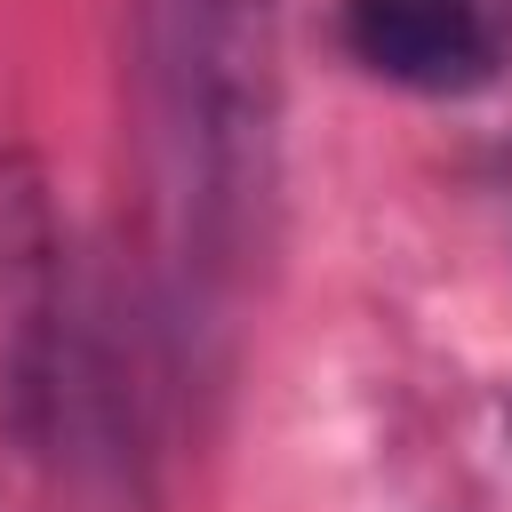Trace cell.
<instances>
[{
    "mask_svg": "<svg viewBox=\"0 0 512 512\" xmlns=\"http://www.w3.org/2000/svg\"><path fill=\"white\" fill-rule=\"evenodd\" d=\"M64 224L40 152H0V424L40 456L64 424Z\"/></svg>",
    "mask_w": 512,
    "mask_h": 512,
    "instance_id": "obj_2",
    "label": "cell"
},
{
    "mask_svg": "<svg viewBox=\"0 0 512 512\" xmlns=\"http://www.w3.org/2000/svg\"><path fill=\"white\" fill-rule=\"evenodd\" d=\"M344 40L400 88L464 96L504 64L512 0H344Z\"/></svg>",
    "mask_w": 512,
    "mask_h": 512,
    "instance_id": "obj_3",
    "label": "cell"
},
{
    "mask_svg": "<svg viewBox=\"0 0 512 512\" xmlns=\"http://www.w3.org/2000/svg\"><path fill=\"white\" fill-rule=\"evenodd\" d=\"M152 136L168 200L200 272H224L272 192V40L248 0H152L144 8Z\"/></svg>",
    "mask_w": 512,
    "mask_h": 512,
    "instance_id": "obj_1",
    "label": "cell"
}]
</instances>
